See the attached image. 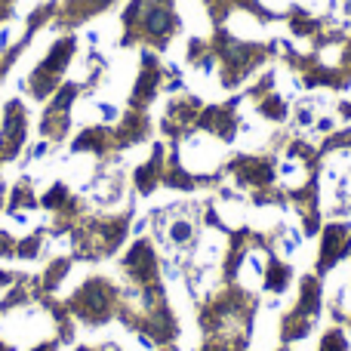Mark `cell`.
<instances>
[{
    "label": "cell",
    "instance_id": "cell-2",
    "mask_svg": "<svg viewBox=\"0 0 351 351\" xmlns=\"http://www.w3.org/2000/svg\"><path fill=\"white\" fill-rule=\"evenodd\" d=\"M34 351H56V342H43V346H37Z\"/></svg>",
    "mask_w": 351,
    "mask_h": 351
},
{
    "label": "cell",
    "instance_id": "cell-1",
    "mask_svg": "<svg viewBox=\"0 0 351 351\" xmlns=\"http://www.w3.org/2000/svg\"><path fill=\"white\" fill-rule=\"evenodd\" d=\"M321 351H348V342L346 336L339 333V330H333V333H327L321 339Z\"/></svg>",
    "mask_w": 351,
    "mask_h": 351
},
{
    "label": "cell",
    "instance_id": "cell-3",
    "mask_svg": "<svg viewBox=\"0 0 351 351\" xmlns=\"http://www.w3.org/2000/svg\"><path fill=\"white\" fill-rule=\"evenodd\" d=\"M280 351H287V348H280Z\"/></svg>",
    "mask_w": 351,
    "mask_h": 351
}]
</instances>
